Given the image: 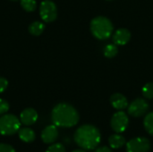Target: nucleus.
<instances>
[{"label": "nucleus", "instance_id": "obj_1", "mask_svg": "<svg viewBox=\"0 0 153 152\" xmlns=\"http://www.w3.org/2000/svg\"><path fill=\"white\" fill-rule=\"evenodd\" d=\"M78 111L68 103H58L54 107L51 112L52 123L61 128H71L79 122Z\"/></svg>", "mask_w": 153, "mask_h": 152}, {"label": "nucleus", "instance_id": "obj_2", "mask_svg": "<svg viewBox=\"0 0 153 152\" xmlns=\"http://www.w3.org/2000/svg\"><path fill=\"white\" fill-rule=\"evenodd\" d=\"M74 140L81 149L93 151L100 143L101 134L96 126L92 125H83L75 131Z\"/></svg>", "mask_w": 153, "mask_h": 152}, {"label": "nucleus", "instance_id": "obj_3", "mask_svg": "<svg viewBox=\"0 0 153 152\" xmlns=\"http://www.w3.org/2000/svg\"><path fill=\"white\" fill-rule=\"evenodd\" d=\"M90 28L92 35L100 40L109 39L114 30L111 21L105 16H97L93 18L91 22Z\"/></svg>", "mask_w": 153, "mask_h": 152}, {"label": "nucleus", "instance_id": "obj_4", "mask_svg": "<svg viewBox=\"0 0 153 152\" xmlns=\"http://www.w3.org/2000/svg\"><path fill=\"white\" fill-rule=\"evenodd\" d=\"M21 121L13 114H4L0 116V134L11 136L18 133L21 128Z\"/></svg>", "mask_w": 153, "mask_h": 152}, {"label": "nucleus", "instance_id": "obj_5", "mask_svg": "<svg viewBox=\"0 0 153 152\" xmlns=\"http://www.w3.org/2000/svg\"><path fill=\"white\" fill-rule=\"evenodd\" d=\"M39 15L43 22H52L57 17V7L52 0H44L39 5Z\"/></svg>", "mask_w": 153, "mask_h": 152}, {"label": "nucleus", "instance_id": "obj_6", "mask_svg": "<svg viewBox=\"0 0 153 152\" xmlns=\"http://www.w3.org/2000/svg\"><path fill=\"white\" fill-rule=\"evenodd\" d=\"M129 125V118L126 113L123 110H118L115 113L110 120V126L116 133H124Z\"/></svg>", "mask_w": 153, "mask_h": 152}, {"label": "nucleus", "instance_id": "obj_7", "mask_svg": "<svg viewBox=\"0 0 153 152\" xmlns=\"http://www.w3.org/2000/svg\"><path fill=\"white\" fill-rule=\"evenodd\" d=\"M126 152H149L151 142L145 137H136L126 142Z\"/></svg>", "mask_w": 153, "mask_h": 152}, {"label": "nucleus", "instance_id": "obj_8", "mask_svg": "<svg viewBox=\"0 0 153 152\" xmlns=\"http://www.w3.org/2000/svg\"><path fill=\"white\" fill-rule=\"evenodd\" d=\"M150 108L149 103L144 99H136L128 105V114L133 117H141L147 114Z\"/></svg>", "mask_w": 153, "mask_h": 152}, {"label": "nucleus", "instance_id": "obj_9", "mask_svg": "<svg viewBox=\"0 0 153 152\" xmlns=\"http://www.w3.org/2000/svg\"><path fill=\"white\" fill-rule=\"evenodd\" d=\"M41 140L46 144H52L54 143L56 139L58 138V129L54 124L46 126L40 134Z\"/></svg>", "mask_w": 153, "mask_h": 152}, {"label": "nucleus", "instance_id": "obj_10", "mask_svg": "<svg viewBox=\"0 0 153 152\" xmlns=\"http://www.w3.org/2000/svg\"><path fill=\"white\" fill-rule=\"evenodd\" d=\"M38 112L32 108H27L23 109L20 114V121L25 126L34 125L38 120Z\"/></svg>", "mask_w": 153, "mask_h": 152}, {"label": "nucleus", "instance_id": "obj_11", "mask_svg": "<svg viewBox=\"0 0 153 152\" xmlns=\"http://www.w3.org/2000/svg\"><path fill=\"white\" fill-rule=\"evenodd\" d=\"M131 39V32L125 28L118 29L113 35V42L117 46H123L129 42Z\"/></svg>", "mask_w": 153, "mask_h": 152}, {"label": "nucleus", "instance_id": "obj_12", "mask_svg": "<svg viewBox=\"0 0 153 152\" xmlns=\"http://www.w3.org/2000/svg\"><path fill=\"white\" fill-rule=\"evenodd\" d=\"M110 103L117 110H124L128 108L127 99L121 93H115L110 97Z\"/></svg>", "mask_w": 153, "mask_h": 152}, {"label": "nucleus", "instance_id": "obj_13", "mask_svg": "<svg viewBox=\"0 0 153 152\" xmlns=\"http://www.w3.org/2000/svg\"><path fill=\"white\" fill-rule=\"evenodd\" d=\"M17 133H18L20 140L23 142H26V143L33 142L35 141V138H36L35 132L28 126L20 128Z\"/></svg>", "mask_w": 153, "mask_h": 152}, {"label": "nucleus", "instance_id": "obj_14", "mask_svg": "<svg viewBox=\"0 0 153 152\" xmlns=\"http://www.w3.org/2000/svg\"><path fill=\"white\" fill-rule=\"evenodd\" d=\"M108 144H109L111 149H115V150L121 149L126 144V138L119 133H114V134L109 136Z\"/></svg>", "mask_w": 153, "mask_h": 152}, {"label": "nucleus", "instance_id": "obj_15", "mask_svg": "<svg viewBox=\"0 0 153 152\" xmlns=\"http://www.w3.org/2000/svg\"><path fill=\"white\" fill-rule=\"evenodd\" d=\"M29 32L33 35V36H39L40 34H42V32L45 30V24L42 22H33L30 24L29 28Z\"/></svg>", "mask_w": 153, "mask_h": 152}, {"label": "nucleus", "instance_id": "obj_16", "mask_svg": "<svg viewBox=\"0 0 153 152\" xmlns=\"http://www.w3.org/2000/svg\"><path fill=\"white\" fill-rule=\"evenodd\" d=\"M143 125L146 132L153 136V112H150L146 114L143 119Z\"/></svg>", "mask_w": 153, "mask_h": 152}, {"label": "nucleus", "instance_id": "obj_17", "mask_svg": "<svg viewBox=\"0 0 153 152\" xmlns=\"http://www.w3.org/2000/svg\"><path fill=\"white\" fill-rule=\"evenodd\" d=\"M118 52V48H117V45L114 44H108L107 46H105L104 49H103V53L104 56L108 58H112L114 56H116L117 55Z\"/></svg>", "mask_w": 153, "mask_h": 152}, {"label": "nucleus", "instance_id": "obj_18", "mask_svg": "<svg viewBox=\"0 0 153 152\" xmlns=\"http://www.w3.org/2000/svg\"><path fill=\"white\" fill-rule=\"evenodd\" d=\"M21 6L22 9L28 13L35 11L37 7L36 0H21Z\"/></svg>", "mask_w": 153, "mask_h": 152}, {"label": "nucleus", "instance_id": "obj_19", "mask_svg": "<svg viewBox=\"0 0 153 152\" xmlns=\"http://www.w3.org/2000/svg\"><path fill=\"white\" fill-rule=\"evenodd\" d=\"M142 92H143V95L144 98H146L148 99H153V82L146 83L143 87Z\"/></svg>", "mask_w": 153, "mask_h": 152}, {"label": "nucleus", "instance_id": "obj_20", "mask_svg": "<svg viewBox=\"0 0 153 152\" xmlns=\"http://www.w3.org/2000/svg\"><path fill=\"white\" fill-rule=\"evenodd\" d=\"M46 152H66L65 146L62 143H52Z\"/></svg>", "mask_w": 153, "mask_h": 152}, {"label": "nucleus", "instance_id": "obj_21", "mask_svg": "<svg viewBox=\"0 0 153 152\" xmlns=\"http://www.w3.org/2000/svg\"><path fill=\"white\" fill-rule=\"evenodd\" d=\"M9 108H10L9 103L4 99H0V116L6 114L8 112Z\"/></svg>", "mask_w": 153, "mask_h": 152}, {"label": "nucleus", "instance_id": "obj_22", "mask_svg": "<svg viewBox=\"0 0 153 152\" xmlns=\"http://www.w3.org/2000/svg\"><path fill=\"white\" fill-rule=\"evenodd\" d=\"M0 152H15V150L10 144L0 143Z\"/></svg>", "mask_w": 153, "mask_h": 152}, {"label": "nucleus", "instance_id": "obj_23", "mask_svg": "<svg viewBox=\"0 0 153 152\" xmlns=\"http://www.w3.org/2000/svg\"><path fill=\"white\" fill-rule=\"evenodd\" d=\"M8 87V81L4 78V77H0V93L4 92Z\"/></svg>", "mask_w": 153, "mask_h": 152}, {"label": "nucleus", "instance_id": "obj_24", "mask_svg": "<svg viewBox=\"0 0 153 152\" xmlns=\"http://www.w3.org/2000/svg\"><path fill=\"white\" fill-rule=\"evenodd\" d=\"M94 152H113V151H112V150H111L110 148H108V147H107V146H102V147L97 148Z\"/></svg>", "mask_w": 153, "mask_h": 152}, {"label": "nucleus", "instance_id": "obj_25", "mask_svg": "<svg viewBox=\"0 0 153 152\" xmlns=\"http://www.w3.org/2000/svg\"><path fill=\"white\" fill-rule=\"evenodd\" d=\"M72 152H87L85 150H83V149H77V150H74V151H73Z\"/></svg>", "mask_w": 153, "mask_h": 152}, {"label": "nucleus", "instance_id": "obj_26", "mask_svg": "<svg viewBox=\"0 0 153 152\" xmlns=\"http://www.w3.org/2000/svg\"><path fill=\"white\" fill-rule=\"evenodd\" d=\"M12 1H17V0H12Z\"/></svg>", "mask_w": 153, "mask_h": 152}]
</instances>
